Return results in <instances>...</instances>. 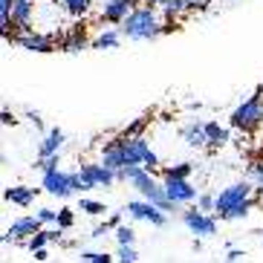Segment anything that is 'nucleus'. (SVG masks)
I'll return each instance as SVG.
<instances>
[{"mask_svg": "<svg viewBox=\"0 0 263 263\" xmlns=\"http://www.w3.org/2000/svg\"><path fill=\"white\" fill-rule=\"evenodd\" d=\"M162 26L165 21H159L154 6H136L130 12V17L119 26L122 38H130V41H154L162 35Z\"/></svg>", "mask_w": 263, "mask_h": 263, "instance_id": "f257e3e1", "label": "nucleus"}, {"mask_svg": "<svg viewBox=\"0 0 263 263\" xmlns=\"http://www.w3.org/2000/svg\"><path fill=\"white\" fill-rule=\"evenodd\" d=\"M229 124H232L234 130H243V133H252V130L260 127L263 124V87L255 96H249L243 104H237V107L232 110Z\"/></svg>", "mask_w": 263, "mask_h": 263, "instance_id": "f03ea898", "label": "nucleus"}, {"mask_svg": "<svg viewBox=\"0 0 263 263\" xmlns=\"http://www.w3.org/2000/svg\"><path fill=\"white\" fill-rule=\"evenodd\" d=\"M252 191H255V185H252L249 179H240V182H232L229 188H223V191L217 194V214L214 217L226 220V217L232 214L234 209L246 205L249 200H255V197H252Z\"/></svg>", "mask_w": 263, "mask_h": 263, "instance_id": "7ed1b4c3", "label": "nucleus"}, {"mask_svg": "<svg viewBox=\"0 0 263 263\" xmlns=\"http://www.w3.org/2000/svg\"><path fill=\"white\" fill-rule=\"evenodd\" d=\"M9 44H17L21 49H29V52H55V35H41V32L29 29V32H15Z\"/></svg>", "mask_w": 263, "mask_h": 263, "instance_id": "20e7f679", "label": "nucleus"}, {"mask_svg": "<svg viewBox=\"0 0 263 263\" xmlns=\"http://www.w3.org/2000/svg\"><path fill=\"white\" fill-rule=\"evenodd\" d=\"M78 174H81V182H84V191H90V188H110L113 185V182H116V174H113V171L110 168H104V165L101 162H87V165H81V171H78Z\"/></svg>", "mask_w": 263, "mask_h": 263, "instance_id": "39448f33", "label": "nucleus"}, {"mask_svg": "<svg viewBox=\"0 0 263 263\" xmlns=\"http://www.w3.org/2000/svg\"><path fill=\"white\" fill-rule=\"evenodd\" d=\"M182 223L191 234H200V237H211L217 234V217L214 214H202L200 209H188L182 211Z\"/></svg>", "mask_w": 263, "mask_h": 263, "instance_id": "423d86ee", "label": "nucleus"}, {"mask_svg": "<svg viewBox=\"0 0 263 263\" xmlns=\"http://www.w3.org/2000/svg\"><path fill=\"white\" fill-rule=\"evenodd\" d=\"M41 226L44 223H41L38 217H17V220H12V226L6 229V234L0 240H3V243H15V240H24V237L32 240L38 232H44Z\"/></svg>", "mask_w": 263, "mask_h": 263, "instance_id": "0eeeda50", "label": "nucleus"}, {"mask_svg": "<svg viewBox=\"0 0 263 263\" xmlns=\"http://www.w3.org/2000/svg\"><path fill=\"white\" fill-rule=\"evenodd\" d=\"M136 9V0H104L101 3V21L110 26H122L130 12Z\"/></svg>", "mask_w": 263, "mask_h": 263, "instance_id": "6e6552de", "label": "nucleus"}, {"mask_svg": "<svg viewBox=\"0 0 263 263\" xmlns=\"http://www.w3.org/2000/svg\"><path fill=\"white\" fill-rule=\"evenodd\" d=\"M44 191H49L52 197H61V200L72 197L76 194V188H72V174L70 171H61V168L44 174Z\"/></svg>", "mask_w": 263, "mask_h": 263, "instance_id": "1a4fd4ad", "label": "nucleus"}, {"mask_svg": "<svg viewBox=\"0 0 263 263\" xmlns=\"http://www.w3.org/2000/svg\"><path fill=\"white\" fill-rule=\"evenodd\" d=\"M124 211H127L133 220H145V223H151V226H165V223H168L165 211H159L156 205H151L147 200H130L127 205H124Z\"/></svg>", "mask_w": 263, "mask_h": 263, "instance_id": "9d476101", "label": "nucleus"}, {"mask_svg": "<svg viewBox=\"0 0 263 263\" xmlns=\"http://www.w3.org/2000/svg\"><path fill=\"white\" fill-rule=\"evenodd\" d=\"M162 185H165V194H168V200L174 202V205H185V202L200 200L197 188H194L188 179H162Z\"/></svg>", "mask_w": 263, "mask_h": 263, "instance_id": "9b49d317", "label": "nucleus"}, {"mask_svg": "<svg viewBox=\"0 0 263 263\" xmlns=\"http://www.w3.org/2000/svg\"><path fill=\"white\" fill-rule=\"evenodd\" d=\"M101 165L110 168L116 177L127 168V162H124V151H122V136H113L110 142H104V147H101Z\"/></svg>", "mask_w": 263, "mask_h": 263, "instance_id": "f8f14e48", "label": "nucleus"}, {"mask_svg": "<svg viewBox=\"0 0 263 263\" xmlns=\"http://www.w3.org/2000/svg\"><path fill=\"white\" fill-rule=\"evenodd\" d=\"M55 44H58V49H64V52H81V49L90 47V38H87L84 26L78 24L67 32H58V35H55Z\"/></svg>", "mask_w": 263, "mask_h": 263, "instance_id": "ddd939ff", "label": "nucleus"}, {"mask_svg": "<svg viewBox=\"0 0 263 263\" xmlns=\"http://www.w3.org/2000/svg\"><path fill=\"white\" fill-rule=\"evenodd\" d=\"M32 12H35V0H15L9 26L12 32H29L32 29Z\"/></svg>", "mask_w": 263, "mask_h": 263, "instance_id": "4468645a", "label": "nucleus"}, {"mask_svg": "<svg viewBox=\"0 0 263 263\" xmlns=\"http://www.w3.org/2000/svg\"><path fill=\"white\" fill-rule=\"evenodd\" d=\"M139 194H142V200H147L151 205H156L159 211H171V209H174V202H171L168 194H165V185H159L156 179H151L145 188H139Z\"/></svg>", "mask_w": 263, "mask_h": 263, "instance_id": "2eb2a0df", "label": "nucleus"}, {"mask_svg": "<svg viewBox=\"0 0 263 263\" xmlns=\"http://www.w3.org/2000/svg\"><path fill=\"white\" fill-rule=\"evenodd\" d=\"M61 145H64V130H61V127H52V130H47V136H44V142H41L38 159H52V156H58Z\"/></svg>", "mask_w": 263, "mask_h": 263, "instance_id": "dca6fc26", "label": "nucleus"}, {"mask_svg": "<svg viewBox=\"0 0 263 263\" xmlns=\"http://www.w3.org/2000/svg\"><path fill=\"white\" fill-rule=\"evenodd\" d=\"M35 197H38V188H26V185H12L3 191V200L12 202V205H32L35 202Z\"/></svg>", "mask_w": 263, "mask_h": 263, "instance_id": "f3484780", "label": "nucleus"}, {"mask_svg": "<svg viewBox=\"0 0 263 263\" xmlns=\"http://www.w3.org/2000/svg\"><path fill=\"white\" fill-rule=\"evenodd\" d=\"M179 133H182L185 145H191V147H209V136H205V122H188Z\"/></svg>", "mask_w": 263, "mask_h": 263, "instance_id": "a211bd4d", "label": "nucleus"}, {"mask_svg": "<svg viewBox=\"0 0 263 263\" xmlns=\"http://www.w3.org/2000/svg\"><path fill=\"white\" fill-rule=\"evenodd\" d=\"M119 179L130 182V185L136 188V191H139V188H145L147 182L154 179V174H151V171H145V168H124L122 174H119Z\"/></svg>", "mask_w": 263, "mask_h": 263, "instance_id": "6ab92c4d", "label": "nucleus"}, {"mask_svg": "<svg viewBox=\"0 0 263 263\" xmlns=\"http://www.w3.org/2000/svg\"><path fill=\"white\" fill-rule=\"evenodd\" d=\"M205 136H209V147L217 151V147H223L229 142V130H226L223 124L217 122H205Z\"/></svg>", "mask_w": 263, "mask_h": 263, "instance_id": "aec40b11", "label": "nucleus"}, {"mask_svg": "<svg viewBox=\"0 0 263 263\" xmlns=\"http://www.w3.org/2000/svg\"><path fill=\"white\" fill-rule=\"evenodd\" d=\"M55 6H61L67 15L72 17H84L87 12H90V6H93V0H52Z\"/></svg>", "mask_w": 263, "mask_h": 263, "instance_id": "412c9836", "label": "nucleus"}, {"mask_svg": "<svg viewBox=\"0 0 263 263\" xmlns=\"http://www.w3.org/2000/svg\"><path fill=\"white\" fill-rule=\"evenodd\" d=\"M162 15H165V24H177L182 15H188L185 0H168V3L162 6Z\"/></svg>", "mask_w": 263, "mask_h": 263, "instance_id": "4be33fe9", "label": "nucleus"}, {"mask_svg": "<svg viewBox=\"0 0 263 263\" xmlns=\"http://www.w3.org/2000/svg\"><path fill=\"white\" fill-rule=\"evenodd\" d=\"M119 41H122V32L119 29H104L99 38L93 41V49H116Z\"/></svg>", "mask_w": 263, "mask_h": 263, "instance_id": "5701e85b", "label": "nucleus"}, {"mask_svg": "<svg viewBox=\"0 0 263 263\" xmlns=\"http://www.w3.org/2000/svg\"><path fill=\"white\" fill-rule=\"evenodd\" d=\"M147 124H151V116H139V119H133V122L119 133V136H124V139H139V136H145Z\"/></svg>", "mask_w": 263, "mask_h": 263, "instance_id": "b1692460", "label": "nucleus"}, {"mask_svg": "<svg viewBox=\"0 0 263 263\" xmlns=\"http://www.w3.org/2000/svg\"><path fill=\"white\" fill-rule=\"evenodd\" d=\"M194 171V162H179V165H168L162 168V179H188Z\"/></svg>", "mask_w": 263, "mask_h": 263, "instance_id": "393cba45", "label": "nucleus"}, {"mask_svg": "<svg viewBox=\"0 0 263 263\" xmlns=\"http://www.w3.org/2000/svg\"><path fill=\"white\" fill-rule=\"evenodd\" d=\"M47 243H52V229H44V232H38L32 240H26V246H29L32 255H35V252H41Z\"/></svg>", "mask_w": 263, "mask_h": 263, "instance_id": "a878e982", "label": "nucleus"}, {"mask_svg": "<svg viewBox=\"0 0 263 263\" xmlns=\"http://www.w3.org/2000/svg\"><path fill=\"white\" fill-rule=\"evenodd\" d=\"M197 209H200L202 214H217V194H200Z\"/></svg>", "mask_w": 263, "mask_h": 263, "instance_id": "bb28decb", "label": "nucleus"}, {"mask_svg": "<svg viewBox=\"0 0 263 263\" xmlns=\"http://www.w3.org/2000/svg\"><path fill=\"white\" fill-rule=\"evenodd\" d=\"M78 211H84V214H90V217H99V214H104V202H96V200H81L78 202Z\"/></svg>", "mask_w": 263, "mask_h": 263, "instance_id": "cd10ccee", "label": "nucleus"}, {"mask_svg": "<svg viewBox=\"0 0 263 263\" xmlns=\"http://www.w3.org/2000/svg\"><path fill=\"white\" fill-rule=\"evenodd\" d=\"M249 177L255 182V191L263 197V162H252L249 165Z\"/></svg>", "mask_w": 263, "mask_h": 263, "instance_id": "c85d7f7f", "label": "nucleus"}, {"mask_svg": "<svg viewBox=\"0 0 263 263\" xmlns=\"http://www.w3.org/2000/svg\"><path fill=\"white\" fill-rule=\"evenodd\" d=\"M116 240H119V246H133L136 232H133L130 226H119V229H116Z\"/></svg>", "mask_w": 263, "mask_h": 263, "instance_id": "c756f323", "label": "nucleus"}, {"mask_svg": "<svg viewBox=\"0 0 263 263\" xmlns=\"http://www.w3.org/2000/svg\"><path fill=\"white\" fill-rule=\"evenodd\" d=\"M81 260L84 263H113V257L107 252H81Z\"/></svg>", "mask_w": 263, "mask_h": 263, "instance_id": "7c9ffc66", "label": "nucleus"}, {"mask_svg": "<svg viewBox=\"0 0 263 263\" xmlns=\"http://www.w3.org/2000/svg\"><path fill=\"white\" fill-rule=\"evenodd\" d=\"M136 249L133 246H119V252H116V260L119 263H136Z\"/></svg>", "mask_w": 263, "mask_h": 263, "instance_id": "2f4dec72", "label": "nucleus"}, {"mask_svg": "<svg viewBox=\"0 0 263 263\" xmlns=\"http://www.w3.org/2000/svg\"><path fill=\"white\" fill-rule=\"evenodd\" d=\"M72 223H76L72 209H61V211H58V229H72Z\"/></svg>", "mask_w": 263, "mask_h": 263, "instance_id": "473e14b6", "label": "nucleus"}, {"mask_svg": "<svg viewBox=\"0 0 263 263\" xmlns=\"http://www.w3.org/2000/svg\"><path fill=\"white\" fill-rule=\"evenodd\" d=\"M255 202H257V200H249V202H246V205H240V209H234V211H232V214L226 217V220H243V217H246V214H249V211L255 209Z\"/></svg>", "mask_w": 263, "mask_h": 263, "instance_id": "72a5a7b5", "label": "nucleus"}, {"mask_svg": "<svg viewBox=\"0 0 263 263\" xmlns=\"http://www.w3.org/2000/svg\"><path fill=\"white\" fill-rule=\"evenodd\" d=\"M185 6H188V15H194V12H205L211 6V0H185Z\"/></svg>", "mask_w": 263, "mask_h": 263, "instance_id": "f704fd0d", "label": "nucleus"}, {"mask_svg": "<svg viewBox=\"0 0 263 263\" xmlns=\"http://www.w3.org/2000/svg\"><path fill=\"white\" fill-rule=\"evenodd\" d=\"M41 220V223H55L58 226V211H52V209H38V214H35Z\"/></svg>", "mask_w": 263, "mask_h": 263, "instance_id": "c9c22d12", "label": "nucleus"}, {"mask_svg": "<svg viewBox=\"0 0 263 263\" xmlns=\"http://www.w3.org/2000/svg\"><path fill=\"white\" fill-rule=\"evenodd\" d=\"M58 156H52V159H38V168L44 171V174H49V171H58Z\"/></svg>", "mask_w": 263, "mask_h": 263, "instance_id": "e433bc0d", "label": "nucleus"}, {"mask_svg": "<svg viewBox=\"0 0 263 263\" xmlns=\"http://www.w3.org/2000/svg\"><path fill=\"white\" fill-rule=\"evenodd\" d=\"M0 122H3V127H15L17 119H15V113H12V110H3V113H0Z\"/></svg>", "mask_w": 263, "mask_h": 263, "instance_id": "4c0bfd02", "label": "nucleus"}, {"mask_svg": "<svg viewBox=\"0 0 263 263\" xmlns=\"http://www.w3.org/2000/svg\"><path fill=\"white\" fill-rule=\"evenodd\" d=\"M107 232H110V226H107V223H104V226H96V229H93V237H104Z\"/></svg>", "mask_w": 263, "mask_h": 263, "instance_id": "58836bf2", "label": "nucleus"}, {"mask_svg": "<svg viewBox=\"0 0 263 263\" xmlns=\"http://www.w3.org/2000/svg\"><path fill=\"white\" fill-rule=\"evenodd\" d=\"M240 257H243V252H240V249H232V252H229V263H237Z\"/></svg>", "mask_w": 263, "mask_h": 263, "instance_id": "ea45409f", "label": "nucleus"}, {"mask_svg": "<svg viewBox=\"0 0 263 263\" xmlns=\"http://www.w3.org/2000/svg\"><path fill=\"white\" fill-rule=\"evenodd\" d=\"M165 3H168V0H145V6H154V9H156V6L162 9V6H165Z\"/></svg>", "mask_w": 263, "mask_h": 263, "instance_id": "a19ab883", "label": "nucleus"}, {"mask_svg": "<svg viewBox=\"0 0 263 263\" xmlns=\"http://www.w3.org/2000/svg\"><path fill=\"white\" fill-rule=\"evenodd\" d=\"M47 249H41V252H35V260H38V263H44V260H47Z\"/></svg>", "mask_w": 263, "mask_h": 263, "instance_id": "79ce46f5", "label": "nucleus"}]
</instances>
